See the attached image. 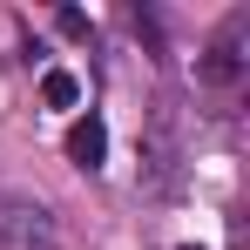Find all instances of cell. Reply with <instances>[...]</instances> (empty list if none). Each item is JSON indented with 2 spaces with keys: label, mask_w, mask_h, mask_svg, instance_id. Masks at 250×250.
<instances>
[{
  "label": "cell",
  "mask_w": 250,
  "mask_h": 250,
  "mask_svg": "<svg viewBox=\"0 0 250 250\" xmlns=\"http://www.w3.org/2000/svg\"><path fill=\"white\" fill-rule=\"evenodd\" d=\"M41 95H47V102H54V108H68V102H75L82 88H75V75H61V68H54V75H47V82H41Z\"/></svg>",
  "instance_id": "5"
},
{
  "label": "cell",
  "mask_w": 250,
  "mask_h": 250,
  "mask_svg": "<svg viewBox=\"0 0 250 250\" xmlns=\"http://www.w3.org/2000/svg\"><path fill=\"white\" fill-rule=\"evenodd\" d=\"M237 34H244V21H230L216 41L196 54V88H237L244 82V54H237Z\"/></svg>",
  "instance_id": "2"
},
{
  "label": "cell",
  "mask_w": 250,
  "mask_h": 250,
  "mask_svg": "<svg viewBox=\"0 0 250 250\" xmlns=\"http://www.w3.org/2000/svg\"><path fill=\"white\" fill-rule=\"evenodd\" d=\"M176 135H169V122H149V135H142V189L149 196H169L176 189Z\"/></svg>",
  "instance_id": "3"
},
{
  "label": "cell",
  "mask_w": 250,
  "mask_h": 250,
  "mask_svg": "<svg viewBox=\"0 0 250 250\" xmlns=\"http://www.w3.org/2000/svg\"><path fill=\"white\" fill-rule=\"evenodd\" d=\"M0 250H61V223H54V209L7 196V203H0Z\"/></svg>",
  "instance_id": "1"
},
{
  "label": "cell",
  "mask_w": 250,
  "mask_h": 250,
  "mask_svg": "<svg viewBox=\"0 0 250 250\" xmlns=\"http://www.w3.org/2000/svg\"><path fill=\"white\" fill-rule=\"evenodd\" d=\"M102 156H108V122L102 115H82V122L68 128V163L75 169H102Z\"/></svg>",
  "instance_id": "4"
}]
</instances>
